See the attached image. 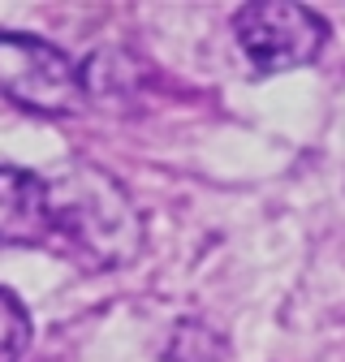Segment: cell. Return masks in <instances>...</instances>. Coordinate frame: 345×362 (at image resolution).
<instances>
[{
    "mask_svg": "<svg viewBox=\"0 0 345 362\" xmlns=\"http://www.w3.org/2000/svg\"><path fill=\"white\" fill-rule=\"evenodd\" d=\"M30 345V310L13 289L0 285V362H22Z\"/></svg>",
    "mask_w": 345,
    "mask_h": 362,
    "instance_id": "5",
    "label": "cell"
},
{
    "mask_svg": "<svg viewBox=\"0 0 345 362\" xmlns=\"http://www.w3.org/2000/svg\"><path fill=\"white\" fill-rule=\"evenodd\" d=\"M233 35L255 74L268 78L311 65L328 43V22L320 9L298 5V0H250L233 13Z\"/></svg>",
    "mask_w": 345,
    "mask_h": 362,
    "instance_id": "3",
    "label": "cell"
},
{
    "mask_svg": "<svg viewBox=\"0 0 345 362\" xmlns=\"http://www.w3.org/2000/svg\"><path fill=\"white\" fill-rule=\"evenodd\" d=\"M0 246H52L48 181L30 168L0 164Z\"/></svg>",
    "mask_w": 345,
    "mask_h": 362,
    "instance_id": "4",
    "label": "cell"
},
{
    "mask_svg": "<svg viewBox=\"0 0 345 362\" xmlns=\"http://www.w3.org/2000/svg\"><path fill=\"white\" fill-rule=\"evenodd\" d=\"M43 181H48L52 242H61L65 259L86 267H121L139 250V211L104 168L65 164L57 177Z\"/></svg>",
    "mask_w": 345,
    "mask_h": 362,
    "instance_id": "1",
    "label": "cell"
},
{
    "mask_svg": "<svg viewBox=\"0 0 345 362\" xmlns=\"http://www.w3.org/2000/svg\"><path fill=\"white\" fill-rule=\"evenodd\" d=\"M0 95L39 117H69L86 104V74L57 43L0 30Z\"/></svg>",
    "mask_w": 345,
    "mask_h": 362,
    "instance_id": "2",
    "label": "cell"
}]
</instances>
